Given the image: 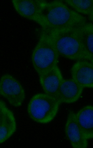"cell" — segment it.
Listing matches in <instances>:
<instances>
[{
  "mask_svg": "<svg viewBox=\"0 0 93 148\" xmlns=\"http://www.w3.org/2000/svg\"><path fill=\"white\" fill-rule=\"evenodd\" d=\"M87 23L85 17L59 1L47 3L37 23L47 32L78 29Z\"/></svg>",
  "mask_w": 93,
  "mask_h": 148,
  "instance_id": "cell-1",
  "label": "cell"
},
{
  "mask_svg": "<svg viewBox=\"0 0 93 148\" xmlns=\"http://www.w3.org/2000/svg\"><path fill=\"white\" fill-rule=\"evenodd\" d=\"M59 55L48 33L42 31L32 53V63L39 75L57 66Z\"/></svg>",
  "mask_w": 93,
  "mask_h": 148,
  "instance_id": "cell-2",
  "label": "cell"
},
{
  "mask_svg": "<svg viewBox=\"0 0 93 148\" xmlns=\"http://www.w3.org/2000/svg\"><path fill=\"white\" fill-rule=\"evenodd\" d=\"M77 29L45 32L51 37L59 55L69 60L79 61L87 60V57L78 35Z\"/></svg>",
  "mask_w": 93,
  "mask_h": 148,
  "instance_id": "cell-3",
  "label": "cell"
},
{
  "mask_svg": "<svg viewBox=\"0 0 93 148\" xmlns=\"http://www.w3.org/2000/svg\"><path fill=\"white\" fill-rule=\"evenodd\" d=\"M60 104L55 97L45 93L37 94L29 102L28 114L30 118L37 123H48L56 116Z\"/></svg>",
  "mask_w": 93,
  "mask_h": 148,
  "instance_id": "cell-4",
  "label": "cell"
},
{
  "mask_svg": "<svg viewBox=\"0 0 93 148\" xmlns=\"http://www.w3.org/2000/svg\"><path fill=\"white\" fill-rule=\"evenodd\" d=\"M0 94L11 106L19 107L23 105L26 93L20 82L12 75L6 74L0 79Z\"/></svg>",
  "mask_w": 93,
  "mask_h": 148,
  "instance_id": "cell-5",
  "label": "cell"
},
{
  "mask_svg": "<svg viewBox=\"0 0 93 148\" xmlns=\"http://www.w3.org/2000/svg\"><path fill=\"white\" fill-rule=\"evenodd\" d=\"M65 132L67 138L74 148H86L88 146L86 138L76 118L75 113L70 111L65 124Z\"/></svg>",
  "mask_w": 93,
  "mask_h": 148,
  "instance_id": "cell-6",
  "label": "cell"
},
{
  "mask_svg": "<svg viewBox=\"0 0 93 148\" xmlns=\"http://www.w3.org/2000/svg\"><path fill=\"white\" fill-rule=\"evenodd\" d=\"M12 2L20 16L37 23L47 2L43 0H12Z\"/></svg>",
  "mask_w": 93,
  "mask_h": 148,
  "instance_id": "cell-7",
  "label": "cell"
},
{
  "mask_svg": "<svg viewBox=\"0 0 93 148\" xmlns=\"http://www.w3.org/2000/svg\"><path fill=\"white\" fill-rule=\"evenodd\" d=\"M17 123L14 114L2 100L0 101V143L6 142L16 132Z\"/></svg>",
  "mask_w": 93,
  "mask_h": 148,
  "instance_id": "cell-8",
  "label": "cell"
},
{
  "mask_svg": "<svg viewBox=\"0 0 93 148\" xmlns=\"http://www.w3.org/2000/svg\"><path fill=\"white\" fill-rule=\"evenodd\" d=\"M39 78L44 93L57 99L59 88L64 79L58 66L39 75Z\"/></svg>",
  "mask_w": 93,
  "mask_h": 148,
  "instance_id": "cell-9",
  "label": "cell"
},
{
  "mask_svg": "<svg viewBox=\"0 0 93 148\" xmlns=\"http://www.w3.org/2000/svg\"><path fill=\"white\" fill-rule=\"evenodd\" d=\"M72 78L84 88H93V64L79 60L74 64L71 70Z\"/></svg>",
  "mask_w": 93,
  "mask_h": 148,
  "instance_id": "cell-10",
  "label": "cell"
},
{
  "mask_svg": "<svg viewBox=\"0 0 93 148\" xmlns=\"http://www.w3.org/2000/svg\"><path fill=\"white\" fill-rule=\"evenodd\" d=\"M83 89L73 79H64L59 88L57 99L61 103H74L80 98Z\"/></svg>",
  "mask_w": 93,
  "mask_h": 148,
  "instance_id": "cell-11",
  "label": "cell"
},
{
  "mask_svg": "<svg viewBox=\"0 0 93 148\" xmlns=\"http://www.w3.org/2000/svg\"><path fill=\"white\" fill-rule=\"evenodd\" d=\"M76 118L85 137L93 138V106H85L75 113Z\"/></svg>",
  "mask_w": 93,
  "mask_h": 148,
  "instance_id": "cell-12",
  "label": "cell"
},
{
  "mask_svg": "<svg viewBox=\"0 0 93 148\" xmlns=\"http://www.w3.org/2000/svg\"><path fill=\"white\" fill-rule=\"evenodd\" d=\"M77 31L87 60L93 64V24L87 23Z\"/></svg>",
  "mask_w": 93,
  "mask_h": 148,
  "instance_id": "cell-13",
  "label": "cell"
},
{
  "mask_svg": "<svg viewBox=\"0 0 93 148\" xmlns=\"http://www.w3.org/2000/svg\"><path fill=\"white\" fill-rule=\"evenodd\" d=\"M65 2L78 12L90 15L93 11V0H66Z\"/></svg>",
  "mask_w": 93,
  "mask_h": 148,
  "instance_id": "cell-14",
  "label": "cell"
},
{
  "mask_svg": "<svg viewBox=\"0 0 93 148\" xmlns=\"http://www.w3.org/2000/svg\"><path fill=\"white\" fill-rule=\"evenodd\" d=\"M89 19L90 21H93V11L90 15H89Z\"/></svg>",
  "mask_w": 93,
  "mask_h": 148,
  "instance_id": "cell-15",
  "label": "cell"
}]
</instances>
